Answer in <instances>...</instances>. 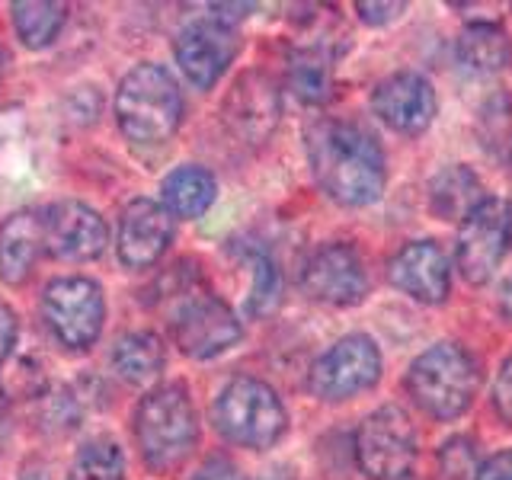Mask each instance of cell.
<instances>
[{
	"instance_id": "obj_5",
	"label": "cell",
	"mask_w": 512,
	"mask_h": 480,
	"mask_svg": "<svg viewBox=\"0 0 512 480\" xmlns=\"http://www.w3.org/2000/svg\"><path fill=\"white\" fill-rule=\"evenodd\" d=\"M215 429L224 439L244 448L276 445L288 429V413L279 394L260 378H234L221 388L215 410Z\"/></svg>"
},
{
	"instance_id": "obj_19",
	"label": "cell",
	"mask_w": 512,
	"mask_h": 480,
	"mask_svg": "<svg viewBox=\"0 0 512 480\" xmlns=\"http://www.w3.org/2000/svg\"><path fill=\"white\" fill-rule=\"evenodd\" d=\"M167 365V352L160 336L151 330L122 333L112 346V368L128 384H154Z\"/></svg>"
},
{
	"instance_id": "obj_30",
	"label": "cell",
	"mask_w": 512,
	"mask_h": 480,
	"mask_svg": "<svg viewBox=\"0 0 512 480\" xmlns=\"http://www.w3.org/2000/svg\"><path fill=\"white\" fill-rule=\"evenodd\" d=\"M356 10L362 16V23H368V26H384V23L397 20V16L407 10V4H356Z\"/></svg>"
},
{
	"instance_id": "obj_27",
	"label": "cell",
	"mask_w": 512,
	"mask_h": 480,
	"mask_svg": "<svg viewBox=\"0 0 512 480\" xmlns=\"http://www.w3.org/2000/svg\"><path fill=\"white\" fill-rule=\"evenodd\" d=\"M442 468L448 477H471L474 471V445L468 439H452L445 448H442Z\"/></svg>"
},
{
	"instance_id": "obj_10",
	"label": "cell",
	"mask_w": 512,
	"mask_h": 480,
	"mask_svg": "<svg viewBox=\"0 0 512 480\" xmlns=\"http://www.w3.org/2000/svg\"><path fill=\"white\" fill-rule=\"evenodd\" d=\"M381 378V352L372 336L349 333L311 365V391L324 400H346L375 388Z\"/></svg>"
},
{
	"instance_id": "obj_25",
	"label": "cell",
	"mask_w": 512,
	"mask_h": 480,
	"mask_svg": "<svg viewBox=\"0 0 512 480\" xmlns=\"http://www.w3.org/2000/svg\"><path fill=\"white\" fill-rule=\"evenodd\" d=\"M68 480H125V455L112 439H93L74 455Z\"/></svg>"
},
{
	"instance_id": "obj_23",
	"label": "cell",
	"mask_w": 512,
	"mask_h": 480,
	"mask_svg": "<svg viewBox=\"0 0 512 480\" xmlns=\"http://www.w3.org/2000/svg\"><path fill=\"white\" fill-rule=\"evenodd\" d=\"M13 10V26L16 36L26 48H48L55 45L64 23H68V7L58 0H16Z\"/></svg>"
},
{
	"instance_id": "obj_1",
	"label": "cell",
	"mask_w": 512,
	"mask_h": 480,
	"mask_svg": "<svg viewBox=\"0 0 512 480\" xmlns=\"http://www.w3.org/2000/svg\"><path fill=\"white\" fill-rule=\"evenodd\" d=\"M308 164L314 183L333 202L362 208L381 199L388 167L384 151L362 125L346 119H320L308 128Z\"/></svg>"
},
{
	"instance_id": "obj_32",
	"label": "cell",
	"mask_w": 512,
	"mask_h": 480,
	"mask_svg": "<svg viewBox=\"0 0 512 480\" xmlns=\"http://www.w3.org/2000/svg\"><path fill=\"white\" fill-rule=\"evenodd\" d=\"M500 311L512 320V276L506 279V285H503V292H500Z\"/></svg>"
},
{
	"instance_id": "obj_21",
	"label": "cell",
	"mask_w": 512,
	"mask_h": 480,
	"mask_svg": "<svg viewBox=\"0 0 512 480\" xmlns=\"http://www.w3.org/2000/svg\"><path fill=\"white\" fill-rule=\"evenodd\" d=\"M276 100L266 80L247 77L240 80V87L228 96V119L234 122L237 132L250 135L253 141H260L269 135V125L276 122Z\"/></svg>"
},
{
	"instance_id": "obj_7",
	"label": "cell",
	"mask_w": 512,
	"mask_h": 480,
	"mask_svg": "<svg viewBox=\"0 0 512 480\" xmlns=\"http://www.w3.org/2000/svg\"><path fill=\"white\" fill-rule=\"evenodd\" d=\"M356 461L359 471L372 480H400L407 477L420 455L413 420L404 407L384 404L372 410L356 429Z\"/></svg>"
},
{
	"instance_id": "obj_3",
	"label": "cell",
	"mask_w": 512,
	"mask_h": 480,
	"mask_svg": "<svg viewBox=\"0 0 512 480\" xmlns=\"http://www.w3.org/2000/svg\"><path fill=\"white\" fill-rule=\"evenodd\" d=\"M135 439L144 464L154 471H170L192 455L199 442V416L183 384H160L141 397Z\"/></svg>"
},
{
	"instance_id": "obj_22",
	"label": "cell",
	"mask_w": 512,
	"mask_h": 480,
	"mask_svg": "<svg viewBox=\"0 0 512 480\" xmlns=\"http://www.w3.org/2000/svg\"><path fill=\"white\" fill-rule=\"evenodd\" d=\"M484 199L487 196H480L477 173L468 170V167H461V164L442 170L429 186L432 212L442 215V218H461L464 221Z\"/></svg>"
},
{
	"instance_id": "obj_33",
	"label": "cell",
	"mask_w": 512,
	"mask_h": 480,
	"mask_svg": "<svg viewBox=\"0 0 512 480\" xmlns=\"http://www.w3.org/2000/svg\"><path fill=\"white\" fill-rule=\"evenodd\" d=\"M16 480H45V474H39V471H23Z\"/></svg>"
},
{
	"instance_id": "obj_14",
	"label": "cell",
	"mask_w": 512,
	"mask_h": 480,
	"mask_svg": "<svg viewBox=\"0 0 512 480\" xmlns=\"http://www.w3.org/2000/svg\"><path fill=\"white\" fill-rule=\"evenodd\" d=\"M173 244V215L164 202L154 199H132L119 215L116 250L128 269H148Z\"/></svg>"
},
{
	"instance_id": "obj_35",
	"label": "cell",
	"mask_w": 512,
	"mask_h": 480,
	"mask_svg": "<svg viewBox=\"0 0 512 480\" xmlns=\"http://www.w3.org/2000/svg\"><path fill=\"white\" fill-rule=\"evenodd\" d=\"M4 68H7V52L0 48V74H4Z\"/></svg>"
},
{
	"instance_id": "obj_17",
	"label": "cell",
	"mask_w": 512,
	"mask_h": 480,
	"mask_svg": "<svg viewBox=\"0 0 512 480\" xmlns=\"http://www.w3.org/2000/svg\"><path fill=\"white\" fill-rule=\"evenodd\" d=\"M42 253V208H20L0 224V279L7 285H23Z\"/></svg>"
},
{
	"instance_id": "obj_29",
	"label": "cell",
	"mask_w": 512,
	"mask_h": 480,
	"mask_svg": "<svg viewBox=\"0 0 512 480\" xmlns=\"http://www.w3.org/2000/svg\"><path fill=\"white\" fill-rule=\"evenodd\" d=\"M16 333H20V320H16L10 304L0 301V365L10 359V352L16 346Z\"/></svg>"
},
{
	"instance_id": "obj_16",
	"label": "cell",
	"mask_w": 512,
	"mask_h": 480,
	"mask_svg": "<svg viewBox=\"0 0 512 480\" xmlns=\"http://www.w3.org/2000/svg\"><path fill=\"white\" fill-rule=\"evenodd\" d=\"M394 288L420 304H442L448 298V260L436 240H410L388 263Z\"/></svg>"
},
{
	"instance_id": "obj_26",
	"label": "cell",
	"mask_w": 512,
	"mask_h": 480,
	"mask_svg": "<svg viewBox=\"0 0 512 480\" xmlns=\"http://www.w3.org/2000/svg\"><path fill=\"white\" fill-rule=\"evenodd\" d=\"M247 263L253 266V285L247 295V314H266L272 304L279 301V272L263 250L244 253Z\"/></svg>"
},
{
	"instance_id": "obj_20",
	"label": "cell",
	"mask_w": 512,
	"mask_h": 480,
	"mask_svg": "<svg viewBox=\"0 0 512 480\" xmlns=\"http://www.w3.org/2000/svg\"><path fill=\"white\" fill-rule=\"evenodd\" d=\"M458 58L464 68H471L477 74L503 71L512 61V39L496 23H471L458 36Z\"/></svg>"
},
{
	"instance_id": "obj_9",
	"label": "cell",
	"mask_w": 512,
	"mask_h": 480,
	"mask_svg": "<svg viewBox=\"0 0 512 480\" xmlns=\"http://www.w3.org/2000/svg\"><path fill=\"white\" fill-rule=\"evenodd\" d=\"M509 244H512L509 205L503 199L487 196L458 228L455 260L464 282L484 285L496 272V266L503 263Z\"/></svg>"
},
{
	"instance_id": "obj_28",
	"label": "cell",
	"mask_w": 512,
	"mask_h": 480,
	"mask_svg": "<svg viewBox=\"0 0 512 480\" xmlns=\"http://www.w3.org/2000/svg\"><path fill=\"white\" fill-rule=\"evenodd\" d=\"M493 407H496V413H500L506 423H512V356L503 362L500 375H496V384H493Z\"/></svg>"
},
{
	"instance_id": "obj_13",
	"label": "cell",
	"mask_w": 512,
	"mask_h": 480,
	"mask_svg": "<svg viewBox=\"0 0 512 480\" xmlns=\"http://www.w3.org/2000/svg\"><path fill=\"white\" fill-rule=\"evenodd\" d=\"M173 52L189 84H196L199 90H212L221 74L231 68L237 55V36L228 23L208 16V20H196L180 32Z\"/></svg>"
},
{
	"instance_id": "obj_4",
	"label": "cell",
	"mask_w": 512,
	"mask_h": 480,
	"mask_svg": "<svg viewBox=\"0 0 512 480\" xmlns=\"http://www.w3.org/2000/svg\"><path fill=\"white\" fill-rule=\"evenodd\" d=\"M477 388H480V365L458 343L429 346L407 372L410 397L432 420H458L474 404Z\"/></svg>"
},
{
	"instance_id": "obj_11",
	"label": "cell",
	"mask_w": 512,
	"mask_h": 480,
	"mask_svg": "<svg viewBox=\"0 0 512 480\" xmlns=\"http://www.w3.org/2000/svg\"><path fill=\"white\" fill-rule=\"evenodd\" d=\"M42 234H45V253L68 263L96 260V256H103L109 244V228L100 218V212H93L87 202H74V199L42 208Z\"/></svg>"
},
{
	"instance_id": "obj_31",
	"label": "cell",
	"mask_w": 512,
	"mask_h": 480,
	"mask_svg": "<svg viewBox=\"0 0 512 480\" xmlns=\"http://www.w3.org/2000/svg\"><path fill=\"white\" fill-rule=\"evenodd\" d=\"M474 480H512V452H500L477 468Z\"/></svg>"
},
{
	"instance_id": "obj_8",
	"label": "cell",
	"mask_w": 512,
	"mask_h": 480,
	"mask_svg": "<svg viewBox=\"0 0 512 480\" xmlns=\"http://www.w3.org/2000/svg\"><path fill=\"white\" fill-rule=\"evenodd\" d=\"M42 320L64 349H90L100 340L106 320L103 288L84 276H64L48 282L42 292Z\"/></svg>"
},
{
	"instance_id": "obj_2",
	"label": "cell",
	"mask_w": 512,
	"mask_h": 480,
	"mask_svg": "<svg viewBox=\"0 0 512 480\" xmlns=\"http://www.w3.org/2000/svg\"><path fill=\"white\" fill-rule=\"evenodd\" d=\"M116 122L135 144H164L183 122V93L160 64H135L116 90Z\"/></svg>"
},
{
	"instance_id": "obj_6",
	"label": "cell",
	"mask_w": 512,
	"mask_h": 480,
	"mask_svg": "<svg viewBox=\"0 0 512 480\" xmlns=\"http://www.w3.org/2000/svg\"><path fill=\"white\" fill-rule=\"evenodd\" d=\"M170 336L183 356L215 359L240 343L244 327H240L231 304H224L218 295L183 285L176 292V308L170 314Z\"/></svg>"
},
{
	"instance_id": "obj_15",
	"label": "cell",
	"mask_w": 512,
	"mask_h": 480,
	"mask_svg": "<svg viewBox=\"0 0 512 480\" xmlns=\"http://www.w3.org/2000/svg\"><path fill=\"white\" fill-rule=\"evenodd\" d=\"M375 116L400 135H423L436 119V90L416 71L384 77L372 93Z\"/></svg>"
},
{
	"instance_id": "obj_34",
	"label": "cell",
	"mask_w": 512,
	"mask_h": 480,
	"mask_svg": "<svg viewBox=\"0 0 512 480\" xmlns=\"http://www.w3.org/2000/svg\"><path fill=\"white\" fill-rule=\"evenodd\" d=\"M4 410H7V404H4V388H0V423H4Z\"/></svg>"
},
{
	"instance_id": "obj_12",
	"label": "cell",
	"mask_w": 512,
	"mask_h": 480,
	"mask_svg": "<svg viewBox=\"0 0 512 480\" xmlns=\"http://www.w3.org/2000/svg\"><path fill=\"white\" fill-rule=\"evenodd\" d=\"M301 288L308 298L330 308H352L368 292V272L362 256L349 244H324L304 263Z\"/></svg>"
},
{
	"instance_id": "obj_18",
	"label": "cell",
	"mask_w": 512,
	"mask_h": 480,
	"mask_svg": "<svg viewBox=\"0 0 512 480\" xmlns=\"http://www.w3.org/2000/svg\"><path fill=\"white\" fill-rule=\"evenodd\" d=\"M218 183L212 170L199 164H186L167 173V180L160 183V202L173 218H199L215 202Z\"/></svg>"
},
{
	"instance_id": "obj_24",
	"label": "cell",
	"mask_w": 512,
	"mask_h": 480,
	"mask_svg": "<svg viewBox=\"0 0 512 480\" xmlns=\"http://www.w3.org/2000/svg\"><path fill=\"white\" fill-rule=\"evenodd\" d=\"M288 87L298 96L301 103L320 106L330 100L333 93V77H330V58L317 48L298 52L288 64Z\"/></svg>"
},
{
	"instance_id": "obj_36",
	"label": "cell",
	"mask_w": 512,
	"mask_h": 480,
	"mask_svg": "<svg viewBox=\"0 0 512 480\" xmlns=\"http://www.w3.org/2000/svg\"><path fill=\"white\" fill-rule=\"evenodd\" d=\"M509 231H512V205H509Z\"/></svg>"
}]
</instances>
